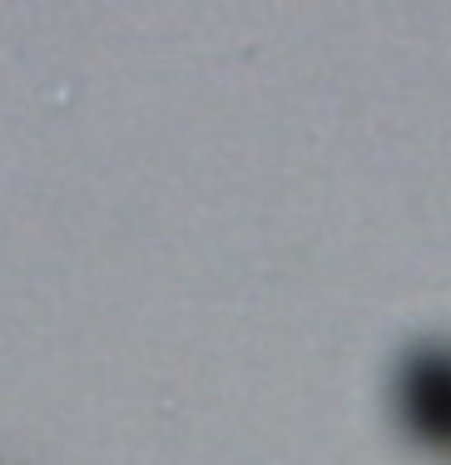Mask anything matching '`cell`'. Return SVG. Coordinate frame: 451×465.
Segmentation results:
<instances>
[{
  "label": "cell",
  "mask_w": 451,
  "mask_h": 465,
  "mask_svg": "<svg viewBox=\"0 0 451 465\" xmlns=\"http://www.w3.org/2000/svg\"><path fill=\"white\" fill-rule=\"evenodd\" d=\"M406 416L436 446L451 440V367L442 357H422L412 367V376H406Z\"/></svg>",
  "instance_id": "1"
}]
</instances>
